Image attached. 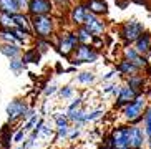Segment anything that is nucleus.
Returning a JSON list of instances; mask_svg holds the SVG:
<instances>
[{
  "mask_svg": "<svg viewBox=\"0 0 151 149\" xmlns=\"http://www.w3.org/2000/svg\"><path fill=\"white\" fill-rule=\"evenodd\" d=\"M116 73H118L116 70H110L106 74H103V76H101V80H103V81H110V80H113V78H115V74H116Z\"/></svg>",
  "mask_w": 151,
  "mask_h": 149,
  "instance_id": "nucleus-37",
  "label": "nucleus"
},
{
  "mask_svg": "<svg viewBox=\"0 0 151 149\" xmlns=\"http://www.w3.org/2000/svg\"><path fill=\"white\" fill-rule=\"evenodd\" d=\"M81 106H83V98L78 96L76 100H73V103H70V105H68L67 113H70V111H73V110H78V108H81Z\"/></svg>",
  "mask_w": 151,
  "mask_h": 149,
  "instance_id": "nucleus-31",
  "label": "nucleus"
},
{
  "mask_svg": "<svg viewBox=\"0 0 151 149\" xmlns=\"http://www.w3.org/2000/svg\"><path fill=\"white\" fill-rule=\"evenodd\" d=\"M14 18L9 13H0V28H14Z\"/></svg>",
  "mask_w": 151,
  "mask_h": 149,
  "instance_id": "nucleus-26",
  "label": "nucleus"
},
{
  "mask_svg": "<svg viewBox=\"0 0 151 149\" xmlns=\"http://www.w3.org/2000/svg\"><path fill=\"white\" fill-rule=\"evenodd\" d=\"M58 91V86H57V85H48V86H47V88H45V91H43V95H45V96H52V95H55V93H57Z\"/></svg>",
  "mask_w": 151,
  "mask_h": 149,
  "instance_id": "nucleus-34",
  "label": "nucleus"
},
{
  "mask_svg": "<svg viewBox=\"0 0 151 149\" xmlns=\"http://www.w3.org/2000/svg\"><path fill=\"white\" fill-rule=\"evenodd\" d=\"M30 110L27 105V101L25 100H12L7 105V119H9V123H17L18 119H23L25 118V114L27 111Z\"/></svg>",
  "mask_w": 151,
  "mask_h": 149,
  "instance_id": "nucleus-7",
  "label": "nucleus"
},
{
  "mask_svg": "<svg viewBox=\"0 0 151 149\" xmlns=\"http://www.w3.org/2000/svg\"><path fill=\"white\" fill-rule=\"evenodd\" d=\"M53 5L57 9H67V7H71V0H52Z\"/></svg>",
  "mask_w": 151,
  "mask_h": 149,
  "instance_id": "nucleus-33",
  "label": "nucleus"
},
{
  "mask_svg": "<svg viewBox=\"0 0 151 149\" xmlns=\"http://www.w3.org/2000/svg\"><path fill=\"white\" fill-rule=\"evenodd\" d=\"M78 136H80V129H76V128H75V131H73V133H71V134H70V136H68V139H75V138H78Z\"/></svg>",
  "mask_w": 151,
  "mask_h": 149,
  "instance_id": "nucleus-38",
  "label": "nucleus"
},
{
  "mask_svg": "<svg viewBox=\"0 0 151 149\" xmlns=\"http://www.w3.org/2000/svg\"><path fill=\"white\" fill-rule=\"evenodd\" d=\"M138 95H139V93H136L133 88H129L128 85H123L120 95L115 98V108H120V110H121V108H124V106L129 105V103H131Z\"/></svg>",
  "mask_w": 151,
  "mask_h": 149,
  "instance_id": "nucleus-13",
  "label": "nucleus"
},
{
  "mask_svg": "<svg viewBox=\"0 0 151 149\" xmlns=\"http://www.w3.org/2000/svg\"><path fill=\"white\" fill-rule=\"evenodd\" d=\"M80 45L78 42V37H76L75 30H63L58 33V38H57V50L62 53L65 58L70 60L75 48Z\"/></svg>",
  "mask_w": 151,
  "mask_h": 149,
  "instance_id": "nucleus-4",
  "label": "nucleus"
},
{
  "mask_svg": "<svg viewBox=\"0 0 151 149\" xmlns=\"http://www.w3.org/2000/svg\"><path fill=\"white\" fill-rule=\"evenodd\" d=\"M25 138H27V133L23 131V129H20L14 136V143H22V141H25Z\"/></svg>",
  "mask_w": 151,
  "mask_h": 149,
  "instance_id": "nucleus-36",
  "label": "nucleus"
},
{
  "mask_svg": "<svg viewBox=\"0 0 151 149\" xmlns=\"http://www.w3.org/2000/svg\"><path fill=\"white\" fill-rule=\"evenodd\" d=\"M32 32L37 40H50L57 32V22H55L53 15L32 17Z\"/></svg>",
  "mask_w": 151,
  "mask_h": 149,
  "instance_id": "nucleus-2",
  "label": "nucleus"
},
{
  "mask_svg": "<svg viewBox=\"0 0 151 149\" xmlns=\"http://www.w3.org/2000/svg\"><path fill=\"white\" fill-rule=\"evenodd\" d=\"M70 136V128H57V138L58 139H65Z\"/></svg>",
  "mask_w": 151,
  "mask_h": 149,
  "instance_id": "nucleus-32",
  "label": "nucleus"
},
{
  "mask_svg": "<svg viewBox=\"0 0 151 149\" xmlns=\"http://www.w3.org/2000/svg\"><path fill=\"white\" fill-rule=\"evenodd\" d=\"M86 15H88V9L85 2H75V4L70 7L68 10V18H70L71 27H81L85 25V20H86Z\"/></svg>",
  "mask_w": 151,
  "mask_h": 149,
  "instance_id": "nucleus-10",
  "label": "nucleus"
},
{
  "mask_svg": "<svg viewBox=\"0 0 151 149\" xmlns=\"http://www.w3.org/2000/svg\"><path fill=\"white\" fill-rule=\"evenodd\" d=\"M105 114V110H93V111H86V118H85V121L86 123H91V121H96V119H100Z\"/></svg>",
  "mask_w": 151,
  "mask_h": 149,
  "instance_id": "nucleus-27",
  "label": "nucleus"
},
{
  "mask_svg": "<svg viewBox=\"0 0 151 149\" xmlns=\"http://www.w3.org/2000/svg\"><path fill=\"white\" fill-rule=\"evenodd\" d=\"M133 47L138 50V53H141V55L146 57L148 53H150V50H151V33L145 32V33L133 43Z\"/></svg>",
  "mask_w": 151,
  "mask_h": 149,
  "instance_id": "nucleus-20",
  "label": "nucleus"
},
{
  "mask_svg": "<svg viewBox=\"0 0 151 149\" xmlns=\"http://www.w3.org/2000/svg\"><path fill=\"white\" fill-rule=\"evenodd\" d=\"M75 33H76V37H78V42H80V43H88V45H91V42H93V33H91V32H90L85 25L76 27V28H75Z\"/></svg>",
  "mask_w": 151,
  "mask_h": 149,
  "instance_id": "nucleus-22",
  "label": "nucleus"
},
{
  "mask_svg": "<svg viewBox=\"0 0 151 149\" xmlns=\"http://www.w3.org/2000/svg\"><path fill=\"white\" fill-rule=\"evenodd\" d=\"M55 119V124H57V128H70V119H68V114H55L53 116Z\"/></svg>",
  "mask_w": 151,
  "mask_h": 149,
  "instance_id": "nucleus-25",
  "label": "nucleus"
},
{
  "mask_svg": "<svg viewBox=\"0 0 151 149\" xmlns=\"http://www.w3.org/2000/svg\"><path fill=\"white\" fill-rule=\"evenodd\" d=\"M134 4H139V5H143V4H146L148 0H133Z\"/></svg>",
  "mask_w": 151,
  "mask_h": 149,
  "instance_id": "nucleus-39",
  "label": "nucleus"
},
{
  "mask_svg": "<svg viewBox=\"0 0 151 149\" xmlns=\"http://www.w3.org/2000/svg\"><path fill=\"white\" fill-rule=\"evenodd\" d=\"M75 2H85V0H75Z\"/></svg>",
  "mask_w": 151,
  "mask_h": 149,
  "instance_id": "nucleus-42",
  "label": "nucleus"
},
{
  "mask_svg": "<svg viewBox=\"0 0 151 149\" xmlns=\"http://www.w3.org/2000/svg\"><path fill=\"white\" fill-rule=\"evenodd\" d=\"M18 149H25V148H23V146H20V148H18Z\"/></svg>",
  "mask_w": 151,
  "mask_h": 149,
  "instance_id": "nucleus-43",
  "label": "nucleus"
},
{
  "mask_svg": "<svg viewBox=\"0 0 151 149\" xmlns=\"http://www.w3.org/2000/svg\"><path fill=\"white\" fill-rule=\"evenodd\" d=\"M148 108V98L146 93H139L129 105L121 108V116L124 121H128L129 126H134L138 123H143V114Z\"/></svg>",
  "mask_w": 151,
  "mask_h": 149,
  "instance_id": "nucleus-1",
  "label": "nucleus"
},
{
  "mask_svg": "<svg viewBox=\"0 0 151 149\" xmlns=\"http://www.w3.org/2000/svg\"><path fill=\"white\" fill-rule=\"evenodd\" d=\"M148 149H151V146H148Z\"/></svg>",
  "mask_w": 151,
  "mask_h": 149,
  "instance_id": "nucleus-44",
  "label": "nucleus"
},
{
  "mask_svg": "<svg viewBox=\"0 0 151 149\" xmlns=\"http://www.w3.org/2000/svg\"><path fill=\"white\" fill-rule=\"evenodd\" d=\"M98 58H100L98 48H95L93 45H88V43H80L75 48L73 55H71L70 63H73L75 66L83 65V63H96Z\"/></svg>",
  "mask_w": 151,
  "mask_h": 149,
  "instance_id": "nucleus-3",
  "label": "nucleus"
},
{
  "mask_svg": "<svg viewBox=\"0 0 151 149\" xmlns=\"http://www.w3.org/2000/svg\"><path fill=\"white\" fill-rule=\"evenodd\" d=\"M124 85H128L129 88H133L136 93H145V86H146V76L141 73L131 74L124 78Z\"/></svg>",
  "mask_w": 151,
  "mask_h": 149,
  "instance_id": "nucleus-15",
  "label": "nucleus"
},
{
  "mask_svg": "<svg viewBox=\"0 0 151 149\" xmlns=\"http://www.w3.org/2000/svg\"><path fill=\"white\" fill-rule=\"evenodd\" d=\"M123 58L124 60H128L131 62L133 65H136L139 68V71H146L150 68V62H148V58L141 53H138V50L131 45H126L123 48Z\"/></svg>",
  "mask_w": 151,
  "mask_h": 149,
  "instance_id": "nucleus-9",
  "label": "nucleus"
},
{
  "mask_svg": "<svg viewBox=\"0 0 151 149\" xmlns=\"http://www.w3.org/2000/svg\"><path fill=\"white\" fill-rule=\"evenodd\" d=\"M10 71L14 74H22V71L25 70V63H23L22 58H14V60H10Z\"/></svg>",
  "mask_w": 151,
  "mask_h": 149,
  "instance_id": "nucleus-24",
  "label": "nucleus"
},
{
  "mask_svg": "<svg viewBox=\"0 0 151 149\" xmlns=\"http://www.w3.org/2000/svg\"><path fill=\"white\" fill-rule=\"evenodd\" d=\"M85 5L90 13L98 15V17H105L108 15V4L106 0H85Z\"/></svg>",
  "mask_w": 151,
  "mask_h": 149,
  "instance_id": "nucleus-14",
  "label": "nucleus"
},
{
  "mask_svg": "<svg viewBox=\"0 0 151 149\" xmlns=\"http://www.w3.org/2000/svg\"><path fill=\"white\" fill-rule=\"evenodd\" d=\"M103 146L106 149H124L129 148V126H116L111 134L105 139Z\"/></svg>",
  "mask_w": 151,
  "mask_h": 149,
  "instance_id": "nucleus-5",
  "label": "nucleus"
},
{
  "mask_svg": "<svg viewBox=\"0 0 151 149\" xmlns=\"http://www.w3.org/2000/svg\"><path fill=\"white\" fill-rule=\"evenodd\" d=\"M75 80H76V83L90 86V85H93L95 81H96V74H95L93 71H81V73H78V76H76Z\"/></svg>",
  "mask_w": 151,
  "mask_h": 149,
  "instance_id": "nucleus-23",
  "label": "nucleus"
},
{
  "mask_svg": "<svg viewBox=\"0 0 151 149\" xmlns=\"http://www.w3.org/2000/svg\"><path fill=\"white\" fill-rule=\"evenodd\" d=\"M116 81H103V86H101V91L103 95H111L113 93V90L116 88Z\"/></svg>",
  "mask_w": 151,
  "mask_h": 149,
  "instance_id": "nucleus-30",
  "label": "nucleus"
},
{
  "mask_svg": "<svg viewBox=\"0 0 151 149\" xmlns=\"http://www.w3.org/2000/svg\"><path fill=\"white\" fill-rule=\"evenodd\" d=\"M85 27L93 33V37H103V33L106 32V23L103 22V18L90 12L86 15V20H85Z\"/></svg>",
  "mask_w": 151,
  "mask_h": 149,
  "instance_id": "nucleus-11",
  "label": "nucleus"
},
{
  "mask_svg": "<svg viewBox=\"0 0 151 149\" xmlns=\"http://www.w3.org/2000/svg\"><path fill=\"white\" fill-rule=\"evenodd\" d=\"M23 5L20 4V0H0V13H9V15H14V13L22 12Z\"/></svg>",
  "mask_w": 151,
  "mask_h": 149,
  "instance_id": "nucleus-19",
  "label": "nucleus"
},
{
  "mask_svg": "<svg viewBox=\"0 0 151 149\" xmlns=\"http://www.w3.org/2000/svg\"><path fill=\"white\" fill-rule=\"evenodd\" d=\"M12 18H14V23L17 28H22V30H25V32H28V33L33 35V32H32V17L28 13L18 12V13H14Z\"/></svg>",
  "mask_w": 151,
  "mask_h": 149,
  "instance_id": "nucleus-17",
  "label": "nucleus"
},
{
  "mask_svg": "<svg viewBox=\"0 0 151 149\" xmlns=\"http://www.w3.org/2000/svg\"><path fill=\"white\" fill-rule=\"evenodd\" d=\"M146 144V134L145 129L139 128L138 124L129 126V148L131 149H141Z\"/></svg>",
  "mask_w": 151,
  "mask_h": 149,
  "instance_id": "nucleus-12",
  "label": "nucleus"
},
{
  "mask_svg": "<svg viewBox=\"0 0 151 149\" xmlns=\"http://www.w3.org/2000/svg\"><path fill=\"white\" fill-rule=\"evenodd\" d=\"M0 53L9 60L22 57V45L18 43H0Z\"/></svg>",
  "mask_w": 151,
  "mask_h": 149,
  "instance_id": "nucleus-16",
  "label": "nucleus"
},
{
  "mask_svg": "<svg viewBox=\"0 0 151 149\" xmlns=\"http://www.w3.org/2000/svg\"><path fill=\"white\" fill-rule=\"evenodd\" d=\"M115 70L118 71V74H121L123 78H126V76H131V74L139 73V68H138L136 65H133L131 62L124 60V58L121 60V62H118V65H116Z\"/></svg>",
  "mask_w": 151,
  "mask_h": 149,
  "instance_id": "nucleus-18",
  "label": "nucleus"
},
{
  "mask_svg": "<svg viewBox=\"0 0 151 149\" xmlns=\"http://www.w3.org/2000/svg\"><path fill=\"white\" fill-rule=\"evenodd\" d=\"M40 57H42V53L38 52V48H37V47H32V48H27L23 52L22 60H23L25 65H27V63H38Z\"/></svg>",
  "mask_w": 151,
  "mask_h": 149,
  "instance_id": "nucleus-21",
  "label": "nucleus"
},
{
  "mask_svg": "<svg viewBox=\"0 0 151 149\" xmlns=\"http://www.w3.org/2000/svg\"><path fill=\"white\" fill-rule=\"evenodd\" d=\"M143 124H151V105H148L146 111L143 114Z\"/></svg>",
  "mask_w": 151,
  "mask_h": 149,
  "instance_id": "nucleus-35",
  "label": "nucleus"
},
{
  "mask_svg": "<svg viewBox=\"0 0 151 149\" xmlns=\"http://www.w3.org/2000/svg\"><path fill=\"white\" fill-rule=\"evenodd\" d=\"M20 4H22L23 7H25V9H27V5H28V0H20Z\"/></svg>",
  "mask_w": 151,
  "mask_h": 149,
  "instance_id": "nucleus-40",
  "label": "nucleus"
},
{
  "mask_svg": "<svg viewBox=\"0 0 151 149\" xmlns=\"http://www.w3.org/2000/svg\"><path fill=\"white\" fill-rule=\"evenodd\" d=\"M38 119H40V116H38V114H35L33 118H30L28 121H25L23 131H25V133H32V131H33V128H35V124L38 123Z\"/></svg>",
  "mask_w": 151,
  "mask_h": 149,
  "instance_id": "nucleus-28",
  "label": "nucleus"
},
{
  "mask_svg": "<svg viewBox=\"0 0 151 149\" xmlns=\"http://www.w3.org/2000/svg\"><path fill=\"white\" fill-rule=\"evenodd\" d=\"M145 25L141 22H138L136 18H131L128 22H124L120 27V38L123 40L126 45H133L139 37L145 33Z\"/></svg>",
  "mask_w": 151,
  "mask_h": 149,
  "instance_id": "nucleus-6",
  "label": "nucleus"
},
{
  "mask_svg": "<svg viewBox=\"0 0 151 149\" xmlns=\"http://www.w3.org/2000/svg\"><path fill=\"white\" fill-rule=\"evenodd\" d=\"M73 93H75V90L70 86V85H67V86H63V88H60L58 90V95L63 98V100H67V98H71L73 96Z\"/></svg>",
  "mask_w": 151,
  "mask_h": 149,
  "instance_id": "nucleus-29",
  "label": "nucleus"
},
{
  "mask_svg": "<svg viewBox=\"0 0 151 149\" xmlns=\"http://www.w3.org/2000/svg\"><path fill=\"white\" fill-rule=\"evenodd\" d=\"M55 5L52 0H28L27 5V13L30 17L37 15H52Z\"/></svg>",
  "mask_w": 151,
  "mask_h": 149,
  "instance_id": "nucleus-8",
  "label": "nucleus"
},
{
  "mask_svg": "<svg viewBox=\"0 0 151 149\" xmlns=\"http://www.w3.org/2000/svg\"><path fill=\"white\" fill-rule=\"evenodd\" d=\"M146 58H148V62H150V66H151V50H150V53L146 55Z\"/></svg>",
  "mask_w": 151,
  "mask_h": 149,
  "instance_id": "nucleus-41",
  "label": "nucleus"
}]
</instances>
